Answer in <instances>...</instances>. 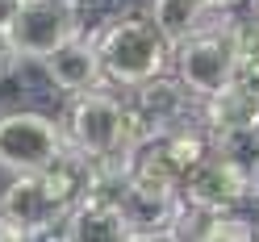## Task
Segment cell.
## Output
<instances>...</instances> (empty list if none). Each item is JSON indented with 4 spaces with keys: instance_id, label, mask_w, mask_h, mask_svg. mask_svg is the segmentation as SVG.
I'll return each instance as SVG.
<instances>
[{
    "instance_id": "1",
    "label": "cell",
    "mask_w": 259,
    "mask_h": 242,
    "mask_svg": "<svg viewBox=\"0 0 259 242\" xmlns=\"http://www.w3.org/2000/svg\"><path fill=\"white\" fill-rule=\"evenodd\" d=\"M63 134H67V147L75 155H84L88 163H121L147 138L134 109L105 88L71 96L67 117H63Z\"/></svg>"
},
{
    "instance_id": "2",
    "label": "cell",
    "mask_w": 259,
    "mask_h": 242,
    "mask_svg": "<svg viewBox=\"0 0 259 242\" xmlns=\"http://www.w3.org/2000/svg\"><path fill=\"white\" fill-rule=\"evenodd\" d=\"M96 51H101L105 79L117 88H138L155 75L171 71V51L176 46L159 34V25L142 13H121L109 25L96 29Z\"/></svg>"
},
{
    "instance_id": "3",
    "label": "cell",
    "mask_w": 259,
    "mask_h": 242,
    "mask_svg": "<svg viewBox=\"0 0 259 242\" xmlns=\"http://www.w3.org/2000/svg\"><path fill=\"white\" fill-rule=\"evenodd\" d=\"M67 151L63 121L42 109H5L0 113V171L5 175H34L51 167Z\"/></svg>"
},
{
    "instance_id": "4",
    "label": "cell",
    "mask_w": 259,
    "mask_h": 242,
    "mask_svg": "<svg viewBox=\"0 0 259 242\" xmlns=\"http://www.w3.org/2000/svg\"><path fill=\"white\" fill-rule=\"evenodd\" d=\"M171 75L197 101H209L222 88H230L238 79V59H234V46L226 38V29H201V34L184 38L171 51Z\"/></svg>"
},
{
    "instance_id": "5",
    "label": "cell",
    "mask_w": 259,
    "mask_h": 242,
    "mask_svg": "<svg viewBox=\"0 0 259 242\" xmlns=\"http://www.w3.org/2000/svg\"><path fill=\"white\" fill-rule=\"evenodd\" d=\"M75 34H84V9L63 5V0H25L5 29L17 59H51Z\"/></svg>"
},
{
    "instance_id": "6",
    "label": "cell",
    "mask_w": 259,
    "mask_h": 242,
    "mask_svg": "<svg viewBox=\"0 0 259 242\" xmlns=\"http://www.w3.org/2000/svg\"><path fill=\"white\" fill-rule=\"evenodd\" d=\"M130 109L142 125V134H171V130H188V125H201V101L192 96L171 71L155 75L147 84L130 88Z\"/></svg>"
},
{
    "instance_id": "7",
    "label": "cell",
    "mask_w": 259,
    "mask_h": 242,
    "mask_svg": "<svg viewBox=\"0 0 259 242\" xmlns=\"http://www.w3.org/2000/svg\"><path fill=\"white\" fill-rule=\"evenodd\" d=\"M0 217H5L17 234H34V230H51L63 225L67 213L59 209V201L51 197V188L42 184V175H9L5 192H0Z\"/></svg>"
},
{
    "instance_id": "8",
    "label": "cell",
    "mask_w": 259,
    "mask_h": 242,
    "mask_svg": "<svg viewBox=\"0 0 259 242\" xmlns=\"http://www.w3.org/2000/svg\"><path fill=\"white\" fill-rule=\"evenodd\" d=\"M42 63L51 71L55 92H63V96H84V92H96L109 84L105 67H101V51H96V34H75Z\"/></svg>"
},
{
    "instance_id": "9",
    "label": "cell",
    "mask_w": 259,
    "mask_h": 242,
    "mask_svg": "<svg viewBox=\"0 0 259 242\" xmlns=\"http://www.w3.org/2000/svg\"><path fill=\"white\" fill-rule=\"evenodd\" d=\"M242 188H247V180H242L226 159H218L213 151H209L180 180V201L192 205V209H213V213H222V209H230L238 201Z\"/></svg>"
},
{
    "instance_id": "10",
    "label": "cell",
    "mask_w": 259,
    "mask_h": 242,
    "mask_svg": "<svg viewBox=\"0 0 259 242\" xmlns=\"http://www.w3.org/2000/svg\"><path fill=\"white\" fill-rule=\"evenodd\" d=\"M63 234H67V242H130L134 238L121 209L101 192H92L88 201H79L71 209L67 221H63Z\"/></svg>"
},
{
    "instance_id": "11",
    "label": "cell",
    "mask_w": 259,
    "mask_h": 242,
    "mask_svg": "<svg viewBox=\"0 0 259 242\" xmlns=\"http://www.w3.org/2000/svg\"><path fill=\"white\" fill-rule=\"evenodd\" d=\"M201 125L209 134L213 130H238V125H259V101L234 79V84L222 88L218 96L201 101Z\"/></svg>"
},
{
    "instance_id": "12",
    "label": "cell",
    "mask_w": 259,
    "mask_h": 242,
    "mask_svg": "<svg viewBox=\"0 0 259 242\" xmlns=\"http://www.w3.org/2000/svg\"><path fill=\"white\" fill-rule=\"evenodd\" d=\"M209 151L226 159L247 184H259V125H238V130H213Z\"/></svg>"
},
{
    "instance_id": "13",
    "label": "cell",
    "mask_w": 259,
    "mask_h": 242,
    "mask_svg": "<svg viewBox=\"0 0 259 242\" xmlns=\"http://www.w3.org/2000/svg\"><path fill=\"white\" fill-rule=\"evenodd\" d=\"M226 38H230V46H234L238 71H255L259 67V5L234 13L230 25H226Z\"/></svg>"
},
{
    "instance_id": "14",
    "label": "cell",
    "mask_w": 259,
    "mask_h": 242,
    "mask_svg": "<svg viewBox=\"0 0 259 242\" xmlns=\"http://www.w3.org/2000/svg\"><path fill=\"white\" fill-rule=\"evenodd\" d=\"M226 217H234L238 225H247V230L255 234V242H259V184H247L238 192V201L230 205V209H222Z\"/></svg>"
},
{
    "instance_id": "15",
    "label": "cell",
    "mask_w": 259,
    "mask_h": 242,
    "mask_svg": "<svg viewBox=\"0 0 259 242\" xmlns=\"http://www.w3.org/2000/svg\"><path fill=\"white\" fill-rule=\"evenodd\" d=\"M13 71H17V51L9 46L5 29H0V84H9V79H13Z\"/></svg>"
},
{
    "instance_id": "16",
    "label": "cell",
    "mask_w": 259,
    "mask_h": 242,
    "mask_svg": "<svg viewBox=\"0 0 259 242\" xmlns=\"http://www.w3.org/2000/svg\"><path fill=\"white\" fill-rule=\"evenodd\" d=\"M21 242H67L63 225H51V230H34V234H21Z\"/></svg>"
},
{
    "instance_id": "17",
    "label": "cell",
    "mask_w": 259,
    "mask_h": 242,
    "mask_svg": "<svg viewBox=\"0 0 259 242\" xmlns=\"http://www.w3.org/2000/svg\"><path fill=\"white\" fill-rule=\"evenodd\" d=\"M21 5H25V0H0V29H9V21L17 17Z\"/></svg>"
},
{
    "instance_id": "18",
    "label": "cell",
    "mask_w": 259,
    "mask_h": 242,
    "mask_svg": "<svg viewBox=\"0 0 259 242\" xmlns=\"http://www.w3.org/2000/svg\"><path fill=\"white\" fill-rule=\"evenodd\" d=\"M0 242H21V234L13 230V225H9L5 217H0Z\"/></svg>"
},
{
    "instance_id": "19",
    "label": "cell",
    "mask_w": 259,
    "mask_h": 242,
    "mask_svg": "<svg viewBox=\"0 0 259 242\" xmlns=\"http://www.w3.org/2000/svg\"><path fill=\"white\" fill-rule=\"evenodd\" d=\"M63 5H75V9H84V5H92V0H63Z\"/></svg>"
},
{
    "instance_id": "20",
    "label": "cell",
    "mask_w": 259,
    "mask_h": 242,
    "mask_svg": "<svg viewBox=\"0 0 259 242\" xmlns=\"http://www.w3.org/2000/svg\"><path fill=\"white\" fill-rule=\"evenodd\" d=\"M255 5H259V0H255Z\"/></svg>"
}]
</instances>
